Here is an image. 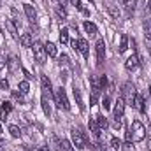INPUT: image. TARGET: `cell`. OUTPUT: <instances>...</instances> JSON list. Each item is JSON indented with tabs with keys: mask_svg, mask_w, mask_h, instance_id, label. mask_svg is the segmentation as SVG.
<instances>
[{
	"mask_svg": "<svg viewBox=\"0 0 151 151\" xmlns=\"http://www.w3.org/2000/svg\"><path fill=\"white\" fill-rule=\"evenodd\" d=\"M11 111H12V104H11V102H4V104H2V107H0V119H4V121H5Z\"/></svg>",
	"mask_w": 151,
	"mask_h": 151,
	"instance_id": "13",
	"label": "cell"
},
{
	"mask_svg": "<svg viewBox=\"0 0 151 151\" xmlns=\"http://www.w3.org/2000/svg\"><path fill=\"white\" fill-rule=\"evenodd\" d=\"M19 42H21V46H25V47H32V46H34L32 34H23V35L19 37Z\"/></svg>",
	"mask_w": 151,
	"mask_h": 151,
	"instance_id": "16",
	"label": "cell"
},
{
	"mask_svg": "<svg viewBox=\"0 0 151 151\" xmlns=\"http://www.w3.org/2000/svg\"><path fill=\"white\" fill-rule=\"evenodd\" d=\"M49 99H51V95H49L47 91H42V100H40V104H42V111H44L46 116L51 114V106H49L51 100H49Z\"/></svg>",
	"mask_w": 151,
	"mask_h": 151,
	"instance_id": "9",
	"label": "cell"
},
{
	"mask_svg": "<svg viewBox=\"0 0 151 151\" xmlns=\"http://www.w3.org/2000/svg\"><path fill=\"white\" fill-rule=\"evenodd\" d=\"M100 97V84L97 83L95 77H91V99H90V106H95L97 100Z\"/></svg>",
	"mask_w": 151,
	"mask_h": 151,
	"instance_id": "6",
	"label": "cell"
},
{
	"mask_svg": "<svg viewBox=\"0 0 151 151\" xmlns=\"http://www.w3.org/2000/svg\"><path fill=\"white\" fill-rule=\"evenodd\" d=\"M70 44H72V49H77V40H72Z\"/></svg>",
	"mask_w": 151,
	"mask_h": 151,
	"instance_id": "41",
	"label": "cell"
},
{
	"mask_svg": "<svg viewBox=\"0 0 151 151\" xmlns=\"http://www.w3.org/2000/svg\"><path fill=\"white\" fill-rule=\"evenodd\" d=\"M70 2L74 4V5L77 7V9H79V11H83V5H81V0H70Z\"/></svg>",
	"mask_w": 151,
	"mask_h": 151,
	"instance_id": "38",
	"label": "cell"
},
{
	"mask_svg": "<svg viewBox=\"0 0 151 151\" xmlns=\"http://www.w3.org/2000/svg\"><path fill=\"white\" fill-rule=\"evenodd\" d=\"M125 67H127V70H135V69L139 67V56H137V55H132V56L125 62Z\"/></svg>",
	"mask_w": 151,
	"mask_h": 151,
	"instance_id": "12",
	"label": "cell"
},
{
	"mask_svg": "<svg viewBox=\"0 0 151 151\" xmlns=\"http://www.w3.org/2000/svg\"><path fill=\"white\" fill-rule=\"evenodd\" d=\"M90 130H91V134H93L95 137H99V135H100V128H99L97 118H91V119H90Z\"/></svg>",
	"mask_w": 151,
	"mask_h": 151,
	"instance_id": "19",
	"label": "cell"
},
{
	"mask_svg": "<svg viewBox=\"0 0 151 151\" xmlns=\"http://www.w3.org/2000/svg\"><path fill=\"white\" fill-rule=\"evenodd\" d=\"M34 56H35V60H37V63H46V49H44V46L40 44V42H35L34 46Z\"/></svg>",
	"mask_w": 151,
	"mask_h": 151,
	"instance_id": "5",
	"label": "cell"
},
{
	"mask_svg": "<svg viewBox=\"0 0 151 151\" xmlns=\"http://www.w3.org/2000/svg\"><path fill=\"white\" fill-rule=\"evenodd\" d=\"M90 2H93V0H90Z\"/></svg>",
	"mask_w": 151,
	"mask_h": 151,
	"instance_id": "48",
	"label": "cell"
},
{
	"mask_svg": "<svg viewBox=\"0 0 151 151\" xmlns=\"http://www.w3.org/2000/svg\"><path fill=\"white\" fill-rule=\"evenodd\" d=\"M44 49H46V55H49V56H56V46L53 44V42H47L46 46H44Z\"/></svg>",
	"mask_w": 151,
	"mask_h": 151,
	"instance_id": "21",
	"label": "cell"
},
{
	"mask_svg": "<svg viewBox=\"0 0 151 151\" xmlns=\"http://www.w3.org/2000/svg\"><path fill=\"white\" fill-rule=\"evenodd\" d=\"M125 99L123 97H118L116 100V106L113 109V116H114V128H119L121 127V118H123V113H125Z\"/></svg>",
	"mask_w": 151,
	"mask_h": 151,
	"instance_id": "1",
	"label": "cell"
},
{
	"mask_svg": "<svg viewBox=\"0 0 151 151\" xmlns=\"http://www.w3.org/2000/svg\"><path fill=\"white\" fill-rule=\"evenodd\" d=\"M150 93H151V84H150Z\"/></svg>",
	"mask_w": 151,
	"mask_h": 151,
	"instance_id": "46",
	"label": "cell"
},
{
	"mask_svg": "<svg viewBox=\"0 0 151 151\" xmlns=\"http://www.w3.org/2000/svg\"><path fill=\"white\" fill-rule=\"evenodd\" d=\"M123 95H125V100L128 102V104H134V99H135V88H134V84H130V83H127L125 86H123ZM125 102V104H127Z\"/></svg>",
	"mask_w": 151,
	"mask_h": 151,
	"instance_id": "7",
	"label": "cell"
},
{
	"mask_svg": "<svg viewBox=\"0 0 151 151\" xmlns=\"http://www.w3.org/2000/svg\"><path fill=\"white\" fill-rule=\"evenodd\" d=\"M107 11H109V14L113 16L114 19H119V18H121V12H119V9H116L114 5H107Z\"/></svg>",
	"mask_w": 151,
	"mask_h": 151,
	"instance_id": "26",
	"label": "cell"
},
{
	"mask_svg": "<svg viewBox=\"0 0 151 151\" xmlns=\"http://www.w3.org/2000/svg\"><path fill=\"white\" fill-rule=\"evenodd\" d=\"M148 144H150V146H148V150L151 151V141H148Z\"/></svg>",
	"mask_w": 151,
	"mask_h": 151,
	"instance_id": "43",
	"label": "cell"
},
{
	"mask_svg": "<svg viewBox=\"0 0 151 151\" xmlns=\"http://www.w3.org/2000/svg\"><path fill=\"white\" fill-rule=\"evenodd\" d=\"M23 74L27 76V81H28V79H32V77H34V76L30 74V72H28V70H27V69H23Z\"/></svg>",
	"mask_w": 151,
	"mask_h": 151,
	"instance_id": "39",
	"label": "cell"
},
{
	"mask_svg": "<svg viewBox=\"0 0 151 151\" xmlns=\"http://www.w3.org/2000/svg\"><path fill=\"white\" fill-rule=\"evenodd\" d=\"M23 95H25V93H21V91H12V97H14L16 100H23Z\"/></svg>",
	"mask_w": 151,
	"mask_h": 151,
	"instance_id": "37",
	"label": "cell"
},
{
	"mask_svg": "<svg viewBox=\"0 0 151 151\" xmlns=\"http://www.w3.org/2000/svg\"><path fill=\"white\" fill-rule=\"evenodd\" d=\"M0 90H9V81L7 79H2L0 81Z\"/></svg>",
	"mask_w": 151,
	"mask_h": 151,
	"instance_id": "36",
	"label": "cell"
},
{
	"mask_svg": "<svg viewBox=\"0 0 151 151\" xmlns=\"http://www.w3.org/2000/svg\"><path fill=\"white\" fill-rule=\"evenodd\" d=\"M7 65H9V70L14 72V70L19 67V60H18L16 56H9V63H7Z\"/></svg>",
	"mask_w": 151,
	"mask_h": 151,
	"instance_id": "22",
	"label": "cell"
},
{
	"mask_svg": "<svg viewBox=\"0 0 151 151\" xmlns=\"http://www.w3.org/2000/svg\"><path fill=\"white\" fill-rule=\"evenodd\" d=\"M111 146H113V150H119L121 148V141L116 139V137H111Z\"/></svg>",
	"mask_w": 151,
	"mask_h": 151,
	"instance_id": "32",
	"label": "cell"
},
{
	"mask_svg": "<svg viewBox=\"0 0 151 151\" xmlns=\"http://www.w3.org/2000/svg\"><path fill=\"white\" fill-rule=\"evenodd\" d=\"M77 51H81V55H83L84 58L90 56V46H88V42H86L84 39H79V40H77Z\"/></svg>",
	"mask_w": 151,
	"mask_h": 151,
	"instance_id": "11",
	"label": "cell"
},
{
	"mask_svg": "<svg viewBox=\"0 0 151 151\" xmlns=\"http://www.w3.org/2000/svg\"><path fill=\"white\" fill-rule=\"evenodd\" d=\"M102 106H104V109H109V107H111V99H109V97H104Z\"/></svg>",
	"mask_w": 151,
	"mask_h": 151,
	"instance_id": "35",
	"label": "cell"
},
{
	"mask_svg": "<svg viewBox=\"0 0 151 151\" xmlns=\"http://www.w3.org/2000/svg\"><path fill=\"white\" fill-rule=\"evenodd\" d=\"M127 49H128V37H127V35H121V42H119L118 53H125Z\"/></svg>",
	"mask_w": 151,
	"mask_h": 151,
	"instance_id": "23",
	"label": "cell"
},
{
	"mask_svg": "<svg viewBox=\"0 0 151 151\" xmlns=\"http://www.w3.org/2000/svg\"><path fill=\"white\" fill-rule=\"evenodd\" d=\"M9 132H11V135H12L14 139H18V137L21 135V130H19L16 125H11V127H9Z\"/></svg>",
	"mask_w": 151,
	"mask_h": 151,
	"instance_id": "29",
	"label": "cell"
},
{
	"mask_svg": "<svg viewBox=\"0 0 151 151\" xmlns=\"http://www.w3.org/2000/svg\"><path fill=\"white\" fill-rule=\"evenodd\" d=\"M18 90H19L21 93H28V90H30L28 81H21V83H19V86H18Z\"/></svg>",
	"mask_w": 151,
	"mask_h": 151,
	"instance_id": "30",
	"label": "cell"
},
{
	"mask_svg": "<svg viewBox=\"0 0 151 151\" xmlns=\"http://www.w3.org/2000/svg\"><path fill=\"white\" fill-rule=\"evenodd\" d=\"M55 102H56V106H58L60 109H65V111L70 109V104H69L67 93H65V90H63L62 86H60V88L56 90V93H55Z\"/></svg>",
	"mask_w": 151,
	"mask_h": 151,
	"instance_id": "3",
	"label": "cell"
},
{
	"mask_svg": "<svg viewBox=\"0 0 151 151\" xmlns=\"http://www.w3.org/2000/svg\"><path fill=\"white\" fill-rule=\"evenodd\" d=\"M104 58H106V42L100 39V40L97 42V60H99L97 63L102 65V63H104Z\"/></svg>",
	"mask_w": 151,
	"mask_h": 151,
	"instance_id": "8",
	"label": "cell"
},
{
	"mask_svg": "<svg viewBox=\"0 0 151 151\" xmlns=\"http://www.w3.org/2000/svg\"><path fill=\"white\" fill-rule=\"evenodd\" d=\"M39 151H51V148H49V146H42Z\"/></svg>",
	"mask_w": 151,
	"mask_h": 151,
	"instance_id": "40",
	"label": "cell"
},
{
	"mask_svg": "<svg viewBox=\"0 0 151 151\" xmlns=\"http://www.w3.org/2000/svg\"><path fill=\"white\" fill-rule=\"evenodd\" d=\"M0 134H2V125H0Z\"/></svg>",
	"mask_w": 151,
	"mask_h": 151,
	"instance_id": "45",
	"label": "cell"
},
{
	"mask_svg": "<svg viewBox=\"0 0 151 151\" xmlns=\"http://www.w3.org/2000/svg\"><path fill=\"white\" fill-rule=\"evenodd\" d=\"M97 123H99V128H100V130H106L107 125H109L106 116H97Z\"/></svg>",
	"mask_w": 151,
	"mask_h": 151,
	"instance_id": "24",
	"label": "cell"
},
{
	"mask_svg": "<svg viewBox=\"0 0 151 151\" xmlns=\"http://www.w3.org/2000/svg\"><path fill=\"white\" fill-rule=\"evenodd\" d=\"M150 53H151V47H150Z\"/></svg>",
	"mask_w": 151,
	"mask_h": 151,
	"instance_id": "47",
	"label": "cell"
},
{
	"mask_svg": "<svg viewBox=\"0 0 151 151\" xmlns=\"http://www.w3.org/2000/svg\"><path fill=\"white\" fill-rule=\"evenodd\" d=\"M123 5L127 9V12H134V7H135V0H123Z\"/></svg>",
	"mask_w": 151,
	"mask_h": 151,
	"instance_id": "27",
	"label": "cell"
},
{
	"mask_svg": "<svg viewBox=\"0 0 151 151\" xmlns=\"http://www.w3.org/2000/svg\"><path fill=\"white\" fill-rule=\"evenodd\" d=\"M69 63H70L69 56H67V55H62V56H60V65H69Z\"/></svg>",
	"mask_w": 151,
	"mask_h": 151,
	"instance_id": "34",
	"label": "cell"
},
{
	"mask_svg": "<svg viewBox=\"0 0 151 151\" xmlns=\"http://www.w3.org/2000/svg\"><path fill=\"white\" fill-rule=\"evenodd\" d=\"M144 32H146V37L151 40V19H146V23H144Z\"/></svg>",
	"mask_w": 151,
	"mask_h": 151,
	"instance_id": "31",
	"label": "cell"
},
{
	"mask_svg": "<svg viewBox=\"0 0 151 151\" xmlns=\"http://www.w3.org/2000/svg\"><path fill=\"white\" fill-rule=\"evenodd\" d=\"M40 84H42V91H47L51 95V81L47 79V76H42L40 77Z\"/></svg>",
	"mask_w": 151,
	"mask_h": 151,
	"instance_id": "20",
	"label": "cell"
},
{
	"mask_svg": "<svg viewBox=\"0 0 151 151\" xmlns=\"http://www.w3.org/2000/svg\"><path fill=\"white\" fill-rule=\"evenodd\" d=\"M5 28L9 30V34L14 39L18 37V27H16V23H14L12 19H5Z\"/></svg>",
	"mask_w": 151,
	"mask_h": 151,
	"instance_id": "15",
	"label": "cell"
},
{
	"mask_svg": "<svg viewBox=\"0 0 151 151\" xmlns=\"http://www.w3.org/2000/svg\"><path fill=\"white\" fill-rule=\"evenodd\" d=\"M60 148L63 151H74V144H70L67 139H62V141H60Z\"/></svg>",
	"mask_w": 151,
	"mask_h": 151,
	"instance_id": "25",
	"label": "cell"
},
{
	"mask_svg": "<svg viewBox=\"0 0 151 151\" xmlns=\"http://www.w3.org/2000/svg\"><path fill=\"white\" fill-rule=\"evenodd\" d=\"M148 9H150V11H151V0H150V4H148Z\"/></svg>",
	"mask_w": 151,
	"mask_h": 151,
	"instance_id": "44",
	"label": "cell"
},
{
	"mask_svg": "<svg viewBox=\"0 0 151 151\" xmlns=\"http://www.w3.org/2000/svg\"><path fill=\"white\" fill-rule=\"evenodd\" d=\"M23 11H25L27 18L30 19V23H35V21H37V11L34 9V5H30V4H23Z\"/></svg>",
	"mask_w": 151,
	"mask_h": 151,
	"instance_id": "10",
	"label": "cell"
},
{
	"mask_svg": "<svg viewBox=\"0 0 151 151\" xmlns=\"http://www.w3.org/2000/svg\"><path fill=\"white\" fill-rule=\"evenodd\" d=\"M56 14H58L62 19H65V18H67V11H65V7H56Z\"/></svg>",
	"mask_w": 151,
	"mask_h": 151,
	"instance_id": "33",
	"label": "cell"
},
{
	"mask_svg": "<svg viewBox=\"0 0 151 151\" xmlns=\"http://www.w3.org/2000/svg\"><path fill=\"white\" fill-rule=\"evenodd\" d=\"M84 30H86V34H90V37H93V35H97L99 34V30H97V27L93 25V23H90V21H84Z\"/></svg>",
	"mask_w": 151,
	"mask_h": 151,
	"instance_id": "17",
	"label": "cell"
},
{
	"mask_svg": "<svg viewBox=\"0 0 151 151\" xmlns=\"http://www.w3.org/2000/svg\"><path fill=\"white\" fill-rule=\"evenodd\" d=\"M74 99H76V104L79 106V111H84L86 107H84V102H83V97H81V91L77 90L74 86Z\"/></svg>",
	"mask_w": 151,
	"mask_h": 151,
	"instance_id": "18",
	"label": "cell"
},
{
	"mask_svg": "<svg viewBox=\"0 0 151 151\" xmlns=\"http://www.w3.org/2000/svg\"><path fill=\"white\" fill-rule=\"evenodd\" d=\"M72 144H74L77 150H84L86 146H88V141H86V137H84V134L79 130V128H72Z\"/></svg>",
	"mask_w": 151,
	"mask_h": 151,
	"instance_id": "4",
	"label": "cell"
},
{
	"mask_svg": "<svg viewBox=\"0 0 151 151\" xmlns=\"http://www.w3.org/2000/svg\"><path fill=\"white\" fill-rule=\"evenodd\" d=\"M60 42L62 44L69 42V28H62V32H60Z\"/></svg>",
	"mask_w": 151,
	"mask_h": 151,
	"instance_id": "28",
	"label": "cell"
},
{
	"mask_svg": "<svg viewBox=\"0 0 151 151\" xmlns=\"http://www.w3.org/2000/svg\"><path fill=\"white\" fill-rule=\"evenodd\" d=\"M4 65H5V63H4V60H2V56H0V70H4Z\"/></svg>",
	"mask_w": 151,
	"mask_h": 151,
	"instance_id": "42",
	"label": "cell"
},
{
	"mask_svg": "<svg viewBox=\"0 0 151 151\" xmlns=\"http://www.w3.org/2000/svg\"><path fill=\"white\" fill-rule=\"evenodd\" d=\"M139 113H146V107H144V99L141 97V95H135V99H134V104H132Z\"/></svg>",
	"mask_w": 151,
	"mask_h": 151,
	"instance_id": "14",
	"label": "cell"
},
{
	"mask_svg": "<svg viewBox=\"0 0 151 151\" xmlns=\"http://www.w3.org/2000/svg\"><path fill=\"white\" fill-rule=\"evenodd\" d=\"M130 130H132V137H134L135 142L144 141V137H146V128H144V125H142L139 119H134V121H132Z\"/></svg>",
	"mask_w": 151,
	"mask_h": 151,
	"instance_id": "2",
	"label": "cell"
}]
</instances>
